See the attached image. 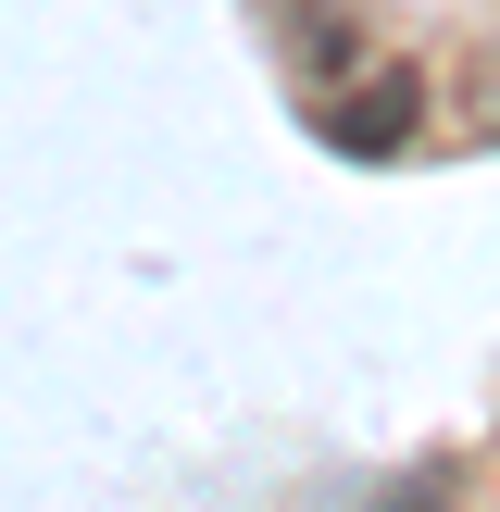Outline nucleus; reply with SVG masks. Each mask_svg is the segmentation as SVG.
I'll return each mask as SVG.
<instances>
[{
  "label": "nucleus",
  "mask_w": 500,
  "mask_h": 512,
  "mask_svg": "<svg viewBox=\"0 0 500 512\" xmlns=\"http://www.w3.org/2000/svg\"><path fill=\"white\" fill-rule=\"evenodd\" d=\"M413 125H425V75H363V88H338V100H325V138H338L350 150V163H388V150L400 138H413Z\"/></svg>",
  "instance_id": "obj_1"
}]
</instances>
